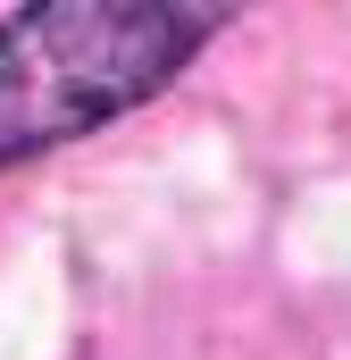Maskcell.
Returning a JSON list of instances; mask_svg holds the SVG:
<instances>
[{"mask_svg": "<svg viewBox=\"0 0 351 360\" xmlns=\"http://www.w3.org/2000/svg\"><path fill=\"white\" fill-rule=\"evenodd\" d=\"M218 34L226 8L184 0H34L0 17V176L159 101Z\"/></svg>", "mask_w": 351, "mask_h": 360, "instance_id": "6da1fadb", "label": "cell"}]
</instances>
